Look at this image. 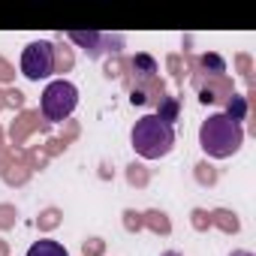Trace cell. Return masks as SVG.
Listing matches in <instances>:
<instances>
[{"instance_id":"6da1fadb","label":"cell","mask_w":256,"mask_h":256,"mask_svg":"<svg viewBox=\"0 0 256 256\" xmlns=\"http://www.w3.org/2000/svg\"><path fill=\"white\" fill-rule=\"evenodd\" d=\"M241 142H244V126L238 120L226 118L223 112L208 114V120H202V126H199V145L214 160H226V157L238 154Z\"/></svg>"},{"instance_id":"7a4b0ae2","label":"cell","mask_w":256,"mask_h":256,"mask_svg":"<svg viewBox=\"0 0 256 256\" xmlns=\"http://www.w3.org/2000/svg\"><path fill=\"white\" fill-rule=\"evenodd\" d=\"M133 151L145 160H160L175 148V126L160 120L157 114H145L133 124V133H130Z\"/></svg>"},{"instance_id":"3957f363","label":"cell","mask_w":256,"mask_h":256,"mask_svg":"<svg viewBox=\"0 0 256 256\" xmlns=\"http://www.w3.org/2000/svg\"><path fill=\"white\" fill-rule=\"evenodd\" d=\"M76 106H78V88H76L72 82H66V78L48 82L46 90H42V96H40V112H42V118L52 120V124L70 118V114L76 112Z\"/></svg>"},{"instance_id":"277c9868","label":"cell","mask_w":256,"mask_h":256,"mask_svg":"<svg viewBox=\"0 0 256 256\" xmlns=\"http://www.w3.org/2000/svg\"><path fill=\"white\" fill-rule=\"evenodd\" d=\"M22 72L30 82L48 78L54 72V46L48 40H36V42L24 46V52H22Z\"/></svg>"},{"instance_id":"5b68a950","label":"cell","mask_w":256,"mask_h":256,"mask_svg":"<svg viewBox=\"0 0 256 256\" xmlns=\"http://www.w3.org/2000/svg\"><path fill=\"white\" fill-rule=\"evenodd\" d=\"M24 256H70V253H66V247H64L60 241L40 238V241H34V244L28 247V253H24Z\"/></svg>"},{"instance_id":"8992f818","label":"cell","mask_w":256,"mask_h":256,"mask_svg":"<svg viewBox=\"0 0 256 256\" xmlns=\"http://www.w3.org/2000/svg\"><path fill=\"white\" fill-rule=\"evenodd\" d=\"M223 114H226V118H232V120H238V124H241V120H244V114H247V100H244V96H238V94H235V96H232V100H229V106H226V112H223Z\"/></svg>"},{"instance_id":"52a82bcc","label":"cell","mask_w":256,"mask_h":256,"mask_svg":"<svg viewBox=\"0 0 256 256\" xmlns=\"http://www.w3.org/2000/svg\"><path fill=\"white\" fill-rule=\"evenodd\" d=\"M178 100L175 96H163V102H160V108H157V118L160 120H166V124H172L175 118H178Z\"/></svg>"},{"instance_id":"ba28073f","label":"cell","mask_w":256,"mask_h":256,"mask_svg":"<svg viewBox=\"0 0 256 256\" xmlns=\"http://www.w3.org/2000/svg\"><path fill=\"white\" fill-rule=\"evenodd\" d=\"M133 70L142 72V76H151V72H157V64H154V58H148V54H136Z\"/></svg>"},{"instance_id":"9c48e42d","label":"cell","mask_w":256,"mask_h":256,"mask_svg":"<svg viewBox=\"0 0 256 256\" xmlns=\"http://www.w3.org/2000/svg\"><path fill=\"white\" fill-rule=\"evenodd\" d=\"M202 66H205V70L211 66V70H217V72H223V70H226V66H223V60H220L217 54H205V58H202Z\"/></svg>"},{"instance_id":"30bf717a","label":"cell","mask_w":256,"mask_h":256,"mask_svg":"<svg viewBox=\"0 0 256 256\" xmlns=\"http://www.w3.org/2000/svg\"><path fill=\"white\" fill-rule=\"evenodd\" d=\"M130 100H133V106H142V102H145V94H142V90H133Z\"/></svg>"},{"instance_id":"8fae6325","label":"cell","mask_w":256,"mask_h":256,"mask_svg":"<svg viewBox=\"0 0 256 256\" xmlns=\"http://www.w3.org/2000/svg\"><path fill=\"white\" fill-rule=\"evenodd\" d=\"M199 100H202V102H211V100H214V94H211V90H202V96H199Z\"/></svg>"},{"instance_id":"7c38bea8","label":"cell","mask_w":256,"mask_h":256,"mask_svg":"<svg viewBox=\"0 0 256 256\" xmlns=\"http://www.w3.org/2000/svg\"><path fill=\"white\" fill-rule=\"evenodd\" d=\"M229 256H253V253H250V250H232Z\"/></svg>"},{"instance_id":"4fadbf2b","label":"cell","mask_w":256,"mask_h":256,"mask_svg":"<svg viewBox=\"0 0 256 256\" xmlns=\"http://www.w3.org/2000/svg\"><path fill=\"white\" fill-rule=\"evenodd\" d=\"M163 256H181V253H175V250H166V253H163Z\"/></svg>"}]
</instances>
